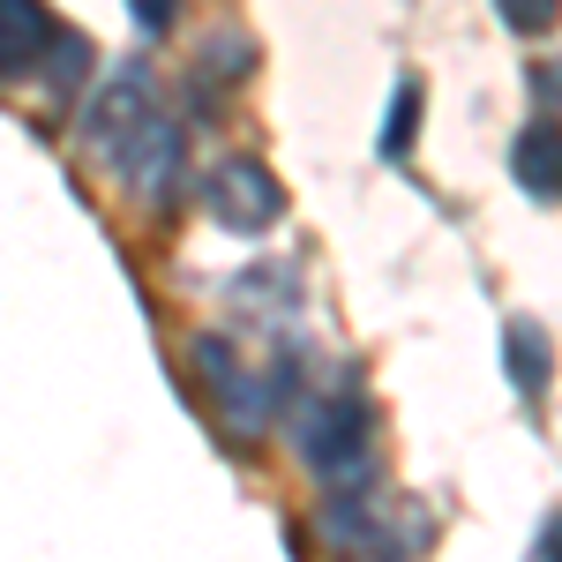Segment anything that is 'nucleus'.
<instances>
[{"label":"nucleus","instance_id":"1a4fd4ad","mask_svg":"<svg viewBox=\"0 0 562 562\" xmlns=\"http://www.w3.org/2000/svg\"><path fill=\"white\" fill-rule=\"evenodd\" d=\"M83 83H90V45L76 38V31H60L53 53H45V90H53V98H76Z\"/></svg>","mask_w":562,"mask_h":562},{"label":"nucleus","instance_id":"20e7f679","mask_svg":"<svg viewBox=\"0 0 562 562\" xmlns=\"http://www.w3.org/2000/svg\"><path fill=\"white\" fill-rule=\"evenodd\" d=\"M180 158H188L180 121L150 113V121H143V135L128 143V158H121V173H128V188H135V203H143V211H166V195L180 188Z\"/></svg>","mask_w":562,"mask_h":562},{"label":"nucleus","instance_id":"9b49d317","mask_svg":"<svg viewBox=\"0 0 562 562\" xmlns=\"http://www.w3.org/2000/svg\"><path fill=\"white\" fill-rule=\"evenodd\" d=\"M203 60H211V68H225V76H248V68H256V45L240 38V31H217V38L203 45Z\"/></svg>","mask_w":562,"mask_h":562},{"label":"nucleus","instance_id":"9d476101","mask_svg":"<svg viewBox=\"0 0 562 562\" xmlns=\"http://www.w3.org/2000/svg\"><path fill=\"white\" fill-rule=\"evenodd\" d=\"M510 31H555L562 23V0H495Z\"/></svg>","mask_w":562,"mask_h":562},{"label":"nucleus","instance_id":"f257e3e1","mask_svg":"<svg viewBox=\"0 0 562 562\" xmlns=\"http://www.w3.org/2000/svg\"><path fill=\"white\" fill-rule=\"evenodd\" d=\"M293 435H301V458L323 480H338V487H360V480H368V465H375V442H368V405H360V397H323V405H307Z\"/></svg>","mask_w":562,"mask_h":562},{"label":"nucleus","instance_id":"f8f14e48","mask_svg":"<svg viewBox=\"0 0 562 562\" xmlns=\"http://www.w3.org/2000/svg\"><path fill=\"white\" fill-rule=\"evenodd\" d=\"M128 8L143 31H173V15H180V0H128Z\"/></svg>","mask_w":562,"mask_h":562},{"label":"nucleus","instance_id":"6e6552de","mask_svg":"<svg viewBox=\"0 0 562 562\" xmlns=\"http://www.w3.org/2000/svg\"><path fill=\"white\" fill-rule=\"evenodd\" d=\"M413 135H420V76H405V83L390 90V121H383V158L390 166L413 150Z\"/></svg>","mask_w":562,"mask_h":562},{"label":"nucleus","instance_id":"f03ea898","mask_svg":"<svg viewBox=\"0 0 562 562\" xmlns=\"http://www.w3.org/2000/svg\"><path fill=\"white\" fill-rule=\"evenodd\" d=\"M150 113H158V105H150V68H143V60H121V68H113V83L83 105V150L121 166Z\"/></svg>","mask_w":562,"mask_h":562},{"label":"nucleus","instance_id":"39448f33","mask_svg":"<svg viewBox=\"0 0 562 562\" xmlns=\"http://www.w3.org/2000/svg\"><path fill=\"white\" fill-rule=\"evenodd\" d=\"M53 38H60V23H53L45 0H0V83L31 76L53 53Z\"/></svg>","mask_w":562,"mask_h":562},{"label":"nucleus","instance_id":"4468645a","mask_svg":"<svg viewBox=\"0 0 562 562\" xmlns=\"http://www.w3.org/2000/svg\"><path fill=\"white\" fill-rule=\"evenodd\" d=\"M532 90H540V98H548V105H562V60H548V68H540V76H532Z\"/></svg>","mask_w":562,"mask_h":562},{"label":"nucleus","instance_id":"423d86ee","mask_svg":"<svg viewBox=\"0 0 562 562\" xmlns=\"http://www.w3.org/2000/svg\"><path fill=\"white\" fill-rule=\"evenodd\" d=\"M503 368H510L518 397H548V383H555V346H548V330L532 315L503 323Z\"/></svg>","mask_w":562,"mask_h":562},{"label":"nucleus","instance_id":"ddd939ff","mask_svg":"<svg viewBox=\"0 0 562 562\" xmlns=\"http://www.w3.org/2000/svg\"><path fill=\"white\" fill-rule=\"evenodd\" d=\"M525 562H562V510L540 525V540H532V555H525Z\"/></svg>","mask_w":562,"mask_h":562},{"label":"nucleus","instance_id":"0eeeda50","mask_svg":"<svg viewBox=\"0 0 562 562\" xmlns=\"http://www.w3.org/2000/svg\"><path fill=\"white\" fill-rule=\"evenodd\" d=\"M510 173H518L525 195H562V128L555 121H532L510 143Z\"/></svg>","mask_w":562,"mask_h":562},{"label":"nucleus","instance_id":"7ed1b4c3","mask_svg":"<svg viewBox=\"0 0 562 562\" xmlns=\"http://www.w3.org/2000/svg\"><path fill=\"white\" fill-rule=\"evenodd\" d=\"M203 195H211V217L225 233H270L278 211H285V188H278V173L262 158H217Z\"/></svg>","mask_w":562,"mask_h":562}]
</instances>
